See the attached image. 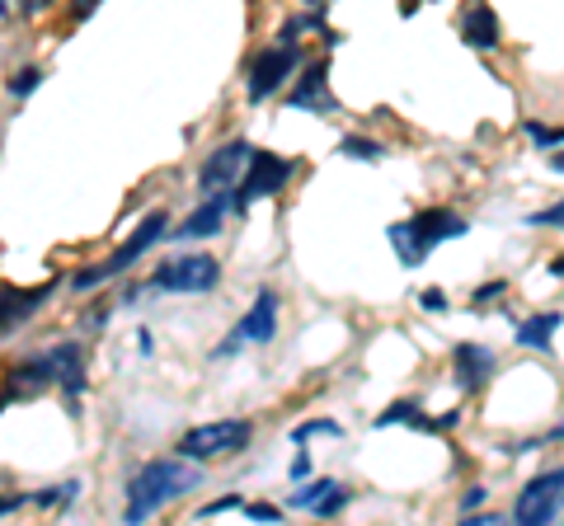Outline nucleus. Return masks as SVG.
Instances as JSON below:
<instances>
[{"label":"nucleus","instance_id":"f257e3e1","mask_svg":"<svg viewBox=\"0 0 564 526\" xmlns=\"http://www.w3.org/2000/svg\"><path fill=\"white\" fill-rule=\"evenodd\" d=\"M203 484L198 461H184V456H161V461H147L128 480V507H122V522H147L155 517L165 503L193 494Z\"/></svg>","mask_w":564,"mask_h":526},{"label":"nucleus","instance_id":"f03ea898","mask_svg":"<svg viewBox=\"0 0 564 526\" xmlns=\"http://www.w3.org/2000/svg\"><path fill=\"white\" fill-rule=\"evenodd\" d=\"M462 235H470V221L462 212H452V207H429V212H419L410 221L386 226V240H391V250H395V259L404 263V269H419L437 244L462 240Z\"/></svg>","mask_w":564,"mask_h":526},{"label":"nucleus","instance_id":"7ed1b4c3","mask_svg":"<svg viewBox=\"0 0 564 526\" xmlns=\"http://www.w3.org/2000/svg\"><path fill=\"white\" fill-rule=\"evenodd\" d=\"M165 235H170V212H161V207H155L151 217H141V221H137V231H132L128 240H122V244H118V250H113L109 259H104V263H95V269H80L76 277H70V287H76V292H90V287L113 283L118 273L137 269V263H141V254H147V250H155V244H161Z\"/></svg>","mask_w":564,"mask_h":526},{"label":"nucleus","instance_id":"20e7f679","mask_svg":"<svg viewBox=\"0 0 564 526\" xmlns=\"http://www.w3.org/2000/svg\"><path fill=\"white\" fill-rule=\"evenodd\" d=\"M240 169L245 174H236V184L226 188V193H231V212H250L259 198H278V193L292 184L296 161H288V155H278V151L250 146V155H245Z\"/></svg>","mask_w":564,"mask_h":526},{"label":"nucleus","instance_id":"39448f33","mask_svg":"<svg viewBox=\"0 0 564 526\" xmlns=\"http://www.w3.org/2000/svg\"><path fill=\"white\" fill-rule=\"evenodd\" d=\"M254 442V424L250 418H212V424H198L180 437V451L184 461H221V456H236Z\"/></svg>","mask_w":564,"mask_h":526},{"label":"nucleus","instance_id":"423d86ee","mask_svg":"<svg viewBox=\"0 0 564 526\" xmlns=\"http://www.w3.org/2000/svg\"><path fill=\"white\" fill-rule=\"evenodd\" d=\"M217 283H221V259L207 250L170 254L155 263V273H151V287L170 292V296H198V292H212Z\"/></svg>","mask_w":564,"mask_h":526},{"label":"nucleus","instance_id":"0eeeda50","mask_svg":"<svg viewBox=\"0 0 564 526\" xmlns=\"http://www.w3.org/2000/svg\"><path fill=\"white\" fill-rule=\"evenodd\" d=\"M296 66H302V52H296V43L263 47L259 57L250 62V72H245V95H250V103H263L269 95H278L282 80H292Z\"/></svg>","mask_w":564,"mask_h":526},{"label":"nucleus","instance_id":"6e6552de","mask_svg":"<svg viewBox=\"0 0 564 526\" xmlns=\"http://www.w3.org/2000/svg\"><path fill=\"white\" fill-rule=\"evenodd\" d=\"M560 503H564V475L545 470L532 484H522V494L513 503V522L518 526H551L560 522Z\"/></svg>","mask_w":564,"mask_h":526},{"label":"nucleus","instance_id":"1a4fd4ad","mask_svg":"<svg viewBox=\"0 0 564 526\" xmlns=\"http://www.w3.org/2000/svg\"><path fill=\"white\" fill-rule=\"evenodd\" d=\"M273 335H278V292L263 287V292L254 296V306L240 315V325L231 329V339L217 348V358L236 353L240 343H273Z\"/></svg>","mask_w":564,"mask_h":526},{"label":"nucleus","instance_id":"9d476101","mask_svg":"<svg viewBox=\"0 0 564 526\" xmlns=\"http://www.w3.org/2000/svg\"><path fill=\"white\" fill-rule=\"evenodd\" d=\"M254 142H245V136H231L226 146H217L207 155V161L198 165V188L203 193H221V188H231L236 184V174L245 165V155H250Z\"/></svg>","mask_w":564,"mask_h":526},{"label":"nucleus","instance_id":"9b49d317","mask_svg":"<svg viewBox=\"0 0 564 526\" xmlns=\"http://www.w3.org/2000/svg\"><path fill=\"white\" fill-rule=\"evenodd\" d=\"M288 109H302V113H339V99L329 95V62H311L296 90L288 95Z\"/></svg>","mask_w":564,"mask_h":526},{"label":"nucleus","instance_id":"f8f14e48","mask_svg":"<svg viewBox=\"0 0 564 526\" xmlns=\"http://www.w3.org/2000/svg\"><path fill=\"white\" fill-rule=\"evenodd\" d=\"M52 296H57V277H47L43 287H10V292H0V339H6L14 325H24L33 310H43Z\"/></svg>","mask_w":564,"mask_h":526},{"label":"nucleus","instance_id":"ddd939ff","mask_svg":"<svg viewBox=\"0 0 564 526\" xmlns=\"http://www.w3.org/2000/svg\"><path fill=\"white\" fill-rule=\"evenodd\" d=\"M47 358H52V385H62V391L70 395V414H80L76 399L85 395V385H90V376H85V348L80 343H57Z\"/></svg>","mask_w":564,"mask_h":526},{"label":"nucleus","instance_id":"4468645a","mask_svg":"<svg viewBox=\"0 0 564 526\" xmlns=\"http://www.w3.org/2000/svg\"><path fill=\"white\" fill-rule=\"evenodd\" d=\"M203 207H198V212H193L184 226H174V240H207V235H217L221 231V226H226V212H231V193H203Z\"/></svg>","mask_w":564,"mask_h":526},{"label":"nucleus","instance_id":"2eb2a0df","mask_svg":"<svg viewBox=\"0 0 564 526\" xmlns=\"http://www.w3.org/2000/svg\"><path fill=\"white\" fill-rule=\"evenodd\" d=\"M452 366H456V385H462V391H480V385L499 372V358H494L485 343H456Z\"/></svg>","mask_w":564,"mask_h":526},{"label":"nucleus","instance_id":"dca6fc26","mask_svg":"<svg viewBox=\"0 0 564 526\" xmlns=\"http://www.w3.org/2000/svg\"><path fill=\"white\" fill-rule=\"evenodd\" d=\"M466 33V47H475V52H489V47H499V14H494L489 6H470L466 10V24H462Z\"/></svg>","mask_w":564,"mask_h":526},{"label":"nucleus","instance_id":"f3484780","mask_svg":"<svg viewBox=\"0 0 564 526\" xmlns=\"http://www.w3.org/2000/svg\"><path fill=\"white\" fill-rule=\"evenodd\" d=\"M555 329H560V310H541V315H532V320L518 325L513 339H518V348H551Z\"/></svg>","mask_w":564,"mask_h":526},{"label":"nucleus","instance_id":"a211bd4d","mask_svg":"<svg viewBox=\"0 0 564 526\" xmlns=\"http://www.w3.org/2000/svg\"><path fill=\"white\" fill-rule=\"evenodd\" d=\"M339 155H348V161H386V155H391V151H386L381 142H372V136H344V142H339Z\"/></svg>","mask_w":564,"mask_h":526},{"label":"nucleus","instance_id":"6ab92c4d","mask_svg":"<svg viewBox=\"0 0 564 526\" xmlns=\"http://www.w3.org/2000/svg\"><path fill=\"white\" fill-rule=\"evenodd\" d=\"M423 414L419 399H395L386 414H377V428H395V424H414V418Z\"/></svg>","mask_w":564,"mask_h":526},{"label":"nucleus","instance_id":"aec40b11","mask_svg":"<svg viewBox=\"0 0 564 526\" xmlns=\"http://www.w3.org/2000/svg\"><path fill=\"white\" fill-rule=\"evenodd\" d=\"M344 428L334 424V418H306V424H296L292 428V442L302 447V442H311V437H339Z\"/></svg>","mask_w":564,"mask_h":526},{"label":"nucleus","instance_id":"412c9836","mask_svg":"<svg viewBox=\"0 0 564 526\" xmlns=\"http://www.w3.org/2000/svg\"><path fill=\"white\" fill-rule=\"evenodd\" d=\"M80 498V480H66L62 489H43V494H33L29 503H39V507H66V503H76Z\"/></svg>","mask_w":564,"mask_h":526},{"label":"nucleus","instance_id":"4be33fe9","mask_svg":"<svg viewBox=\"0 0 564 526\" xmlns=\"http://www.w3.org/2000/svg\"><path fill=\"white\" fill-rule=\"evenodd\" d=\"M334 484H339V480H325V475H321V480H311V475H306V489H296V494H292V507H315Z\"/></svg>","mask_w":564,"mask_h":526},{"label":"nucleus","instance_id":"5701e85b","mask_svg":"<svg viewBox=\"0 0 564 526\" xmlns=\"http://www.w3.org/2000/svg\"><path fill=\"white\" fill-rule=\"evenodd\" d=\"M39 85H43V66H24V72L10 76V95H14V99H29L33 90H39Z\"/></svg>","mask_w":564,"mask_h":526},{"label":"nucleus","instance_id":"b1692460","mask_svg":"<svg viewBox=\"0 0 564 526\" xmlns=\"http://www.w3.org/2000/svg\"><path fill=\"white\" fill-rule=\"evenodd\" d=\"M527 136H532V142H536L541 151H555V146L564 142V136H560V128H545L541 118H527Z\"/></svg>","mask_w":564,"mask_h":526},{"label":"nucleus","instance_id":"393cba45","mask_svg":"<svg viewBox=\"0 0 564 526\" xmlns=\"http://www.w3.org/2000/svg\"><path fill=\"white\" fill-rule=\"evenodd\" d=\"M240 513L250 522H282V507H273V503H240Z\"/></svg>","mask_w":564,"mask_h":526},{"label":"nucleus","instance_id":"a878e982","mask_svg":"<svg viewBox=\"0 0 564 526\" xmlns=\"http://www.w3.org/2000/svg\"><path fill=\"white\" fill-rule=\"evenodd\" d=\"M240 494H226V498H217V503H207L203 513H198V522H207V517H221V513H240Z\"/></svg>","mask_w":564,"mask_h":526},{"label":"nucleus","instance_id":"bb28decb","mask_svg":"<svg viewBox=\"0 0 564 526\" xmlns=\"http://www.w3.org/2000/svg\"><path fill=\"white\" fill-rule=\"evenodd\" d=\"M419 306L429 310V315H443V310H447V292H443V287H423V292H419Z\"/></svg>","mask_w":564,"mask_h":526},{"label":"nucleus","instance_id":"cd10ccee","mask_svg":"<svg viewBox=\"0 0 564 526\" xmlns=\"http://www.w3.org/2000/svg\"><path fill=\"white\" fill-rule=\"evenodd\" d=\"M503 292H508V283H485V287L470 292V302H475V306H489V302H499Z\"/></svg>","mask_w":564,"mask_h":526},{"label":"nucleus","instance_id":"c85d7f7f","mask_svg":"<svg viewBox=\"0 0 564 526\" xmlns=\"http://www.w3.org/2000/svg\"><path fill=\"white\" fill-rule=\"evenodd\" d=\"M489 498V489L485 484H475V489H466V498H462V513H475V507H480Z\"/></svg>","mask_w":564,"mask_h":526},{"label":"nucleus","instance_id":"c756f323","mask_svg":"<svg viewBox=\"0 0 564 526\" xmlns=\"http://www.w3.org/2000/svg\"><path fill=\"white\" fill-rule=\"evenodd\" d=\"M560 217H564V207H560V202H551L545 212H536V217H532V226H560Z\"/></svg>","mask_w":564,"mask_h":526},{"label":"nucleus","instance_id":"7c9ffc66","mask_svg":"<svg viewBox=\"0 0 564 526\" xmlns=\"http://www.w3.org/2000/svg\"><path fill=\"white\" fill-rule=\"evenodd\" d=\"M29 498L24 494H6V498H0V517H10V513H20V507H24Z\"/></svg>","mask_w":564,"mask_h":526},{"label":"nucleus","instance_id":"2f4dec72","mask_svg":"<svg viewBox=\"0 0 564 526\" xmlns=\"http://www.w3.org/2000/svg\"><path fill=\"white\" fill-rule=\"evenodd\" d=\"M306 475H311V456L302 451V456H296V461H292V480H296V484H302Z\"/></svg>","mask_w":564,"mask_h":526},{"label":"nucleus","instance_id":"473e14b6","mask_svg":"<svg viewBox=\"0 0 564 526\" xmlns=\"http://www.w3.org/2000/svg\"><path fill=\"white\" fill-rule=\"evenodd\" d=\"M6 6H10V0H0V14H6Z\"/></svg>","mask_w":564,"mask_h":526},{"label":"nucleus","instance_id":"72a5a7b5","mask_svg":"<svg viewBox=\"0 0 564 526\" xmlns=\"http://www.w3.org/2000/svg\"><path fill=\"white\" fill-rule=\"evenodd\" d=\"M306 6H321V0H306Z\"/></svg>","mask_w":564,"mask_h":526}]
</instances>
